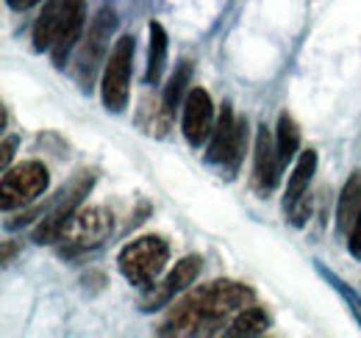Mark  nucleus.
<instances>
[{
	"mask_svg": "<svg viewBox=\"0 0 361 338\" xmlns=\"http://www.w3.org/2000/svg\"><path fill=\"white\" fill-rule=\"evenodd\" d=\"M200 269H203V258H200V255H186V258H180L178 263L173 266V272L161 280V286H156L153 294L145 299L142 308H145V311H156V308L167 305V299H173L178 292L189 289V286L197 280Z\"/></svg>",
	"mask_w": 361,
	"mask_h": 338,
	"instance_id": "obj_11",
	"label": "nucleus"
},
{
	"mask_svg": "<svg viewBox=\"0 0 361 338\" xmlns=\"http://www.w3.org/2000/svg\"><path fill=\"white\" fill-rule=\"evenodd\" d=\"M117 28V17L111 8H100V14L94 17L87 39L81 42V56H78V84L84 89H90L94 75H97V67L103 61V53L109 47V39Z\"/></svg>",
	"mask_w": 361,
	"mask_h": 338,
	"instance_id": "obj_6",
	"label": "nucleus"
},
{
	"mask_svg": "<svg viewBox=\"0 0 361 338\" xmlns=\"http://www.w3.org/2000/svg\"><path fill=\"white\" fill-rule=\"evenodd\" d=\"M275 147H278V158H281V167H286L298 147H300V133H298V125L289 114H278V125H275Z\"/></svg>",
	"mask_w": 361,
	"mask_h": 338,
	"instance_id": "obj_18",
	"label": "nucleus"
},
{
	"mask_svg": "<svg viewBox=\"0 0 361 338\" xmlns=\"http://www.w3.org/2000/svg\"><path fill=\"white\" fill-rule=\"evenodd\" d=\"M267 327H270V316H267L259 305H247V308H242V311L231 319L226 336H239V338L262 336Z\"/></svg>",
	"mask_w": 361,
	"mask_h": 338,
	"instance_id": "obj_15",
	"label": "nucleus"
},
{
	"mask_svg": "<svg viewBox=\"0 0 361 338\" xmlns=\"http://www.w3.org/2000/svg\"><path fill=\"white\" fill-rule=\"evenodd\" d=\"M11 8H17V11H25V8H31V6H37L39 0H6Z\"/></svg>",
	"mask_w": 361,
	"mask_h": 338,
	"instance_id": "obj_23",
	"label": "nucleus"
},
{
	"mask_svg": "<svg viewBox=\"0 0 361 338\" xmlns=\"http://www.w3.org/2000/svg\"><path fill=\"white\" fill-rule=\"evenodd\" d=\"M84 20H87V0H64L61 3L56 39L50 44V56H53L56 67H61L67 61V56L73 53V47L78 44L81 31H84Z\"/></svg>",
	"mask_w": 361,
	"mask_h": 338,
	"instance_id": "obj_9",
	"label": "nucleus"
},
{
	"mask_svg": "<svg viewBox=\"0 0 361 338\" xmlns=\"http://www.w3.org/2000/svg\"><path fill=\"white\" fill-rule=\"evenodd\" d=\"M350 253L361 258V211L356 216V225H353V230H350Z\"/></svg>",
	"mask_w": 361,
	"mask_h": 338,
	"instance_id": "obj_21",
	"label": "nucleus"
},
{
	"mask_svg": "<svg viewBox=\"0 0 361 338\" xmlns=\"http://www.w3.org/2000/svg\"><path fill=\"white\" fill-rule=\"evenodd\" d=\"M281 158H278V147L275 139L267 127H259L256 136V150H253V175H256V189L262 192V197H267L275 192L278 177H281Z\"/></svg>",
	"mask_w": 361,
	"mask_h": 338,
	"instance_id": "obj_12",
	"label": "nucleus"
},
{
	"mask_svg": "<svg viewBox=\"0 0 361 338\" xmlns=\"http://www.w3.org/2000/svg\"><path fill=\"white\" fill-rule=\"evenodd\" d=\"M314 172H317V153L314 150H303V156L298 158L295 172H292V177H289V186H286V197H283L286 208L295 206V203L306 194V189H309V183H312V177H314Z\"/></svg>",
	"mask_w": 361,
	"mask_h": 338,
	"instance_id": "obj_14",
	"label": "nucleus"
},
{
	"mask_svg": "<svg viewBox=\"0 0 361 338\" xmlns=\"http://www.w3.org/2000/svg\"><path fill=\"white\" fill-rule=\"evenodd\" d=\"M50 183V172L42 161L31 158L23 161L17 167L3 169V197H0V208L3 211H14L23 208L28 203H34L37 197H42Z\"/></svg>",
	"mask_w": 361,
	"mask_h": 338,
	"instance_id": "obj_3",
	"label": "nucleus"
},
{
	"mask_svg": "<svg viewBox=\"0 0 361 338\" xmlns=\"http://www.w3.org/2000/svg\"><path fill=\"white\" fill-rule=\"evenodd\" d=\"M286 211H289V216H292V225H295V227H303L306 219H309V211H312V200L303 194V197H300L295 206H289Z\"/></svg>",
	"mask_w": 361,
	"mask_h": 338,
	"instance_id": "obj_20",
	"label": "nucleus"
},
{
	"mask_svg": "<svg viewBox=\"0 0 361 338\" xmlns=\"http://www.w3.org/2000/svg\"><path fill=\"white\" fill-rule=\"evenodd\" d=\"M92 183H94V175H87L84 180L78 177V180L64 192V200H59V206H56V208H53V211L47 213L45 219L34 227V242H39V244L59 242V236L64 233L67 222L78 213V206H81V200L87 197V192L92 189Z\"/></svg>",
	"mask_w": 361,
	"mask_h": 338,
	"instance_id": "obj_8",
	"label": "nucleus"
},
{
	"mask_svg": "<svg viewBox=\"0 0 361 338\" xmlns=\"http://www.w3.org/2000/svg\"><path fill=\"white\" fill-rule=\"evenodd\" d=\"M111 233V216L103 208H84L78 211L64 227V233L59 236V250L61 255L73 258L78 253L94 250L97 244H103Z\"/></svg>",
	"mask_w": 361,
	"mask_h": 338,
	"instance_id": "obj_5",
	"label": "nucleus"
},
{
	"mask_svg": "<svg viewBox=\"0 0 361 338\" xmlns=\"http://www.w3.org/2000/svg\"><path fill=\"white\" fill-rule=\"evenodd\" d=\"M14 147H17V139L6 136V139H3V158H0V167H3V169H8V161H11V153H14Z\"/></svg>",
	"mask_w": 361,
	"mask_h": 338,
	"instance_id": "obj_22",
	"label": "nucleus"
},
{
	"mask_svg": "<svg viewBox=\"0 0 361 338\" xmlns=\"http://www.w3.org/2000/svg\"><path fill=\"white\" fill-rule=\"evenodd\" d=\"M189 75H192L189 61H180L178 70H176V75L170 78L167 92H164V106H161V120H164V123H170V120H173V114H176L178 103H180V100H186V94H189V92H186Z\"/></svg>",
	"mask_w": 361,
	"mask_h": 338,
	"instance_id": "obj_19",
	"label": "nucleus"
},
{
	"mask_svg": "<svg viewBox=\"0 0 361 338\" xmlns=\"http://www.w3.org/2000/svg\"><path fill=\"white\" fill-rule=\"evenodd\" d=\"M256 302V292L236 280H214L192 289L170 305L159 325V336H217L231 319Z\"/></svg>",
	"mask_w": 361,
	"mask_h": 338,
	"instance_id": "obj_1",
	"label": "nucleus"
},
{
	"mask_svg": "<svg viewBox=\"0 0 361 338\" xmlns=\"http://www.w3.org/2000/svg\"><path fill=\"white\" fill-rule=\"evenodd\" d=\"M167 61V34L159 23H150V56H147V70H145V84H159Z\"/></svg>",
	"mask_w": 361,
	"mask_h": 338,
	"instance_id": "obj_16",
	"label": "nucleus"
},
{
	"mask_svg": "<svg viewBox=\"0 0 361 338\" xmlns=\"http://www.w3.org/2000/svg\"><path fill=\"white\" fill-rule=\"evenodd\" d=\"M212 120H214V106L206 89H189L183 100V139L192 147H200L206 136L212 133Z\"/></svg>",
	"mask_w": 361,
	"mask_h": 338,
	"instance_id": "obj_10",
	"label": "nucleus"
},
{
	"mask_svg": "<svg viewBox=\"0 0 361 338\" xmlns=\"http://www.w3.org/2000/svg\"><path fill=\"white\" fill-rule=\"evenodd\" d=\"M359 211H361V172H353L350 180L345 183L342 194H339V203H336V225H339V233L353 230Z\"/></svg>",
	"mask_w": 361,
	"mask_h": 338,
	"instance_id": "obj_13",
	"label": "nucleus"
},
{
	"mask_svg": "<svg viewBox=\"0 0 361 338\" xmlns=\"http://www.w3.org/2000/svg\"><path fill=\"white\" fill-rule=\"evenodd\" d=\"M61 3H64V0H50L45 8H42L37 25H34V50H37V53L47 50V47L53 44V39H56L59 17H61Z\"/></svg>",
	"mask_w": 361,
	"mask_h": 338,
	"instance_id": "obj_17",
	"label": "nucleus"
},
{
	"mask_svg": "<svg viewBox=\"0 0 361 338\" xmlns=\"http://www.w3.org/2000/svg\"><path fill=\"white\" fill-rule=\"evenodd\" d=\"M170 261V244L161 236H142L120 250V272L139 289H153Z\"/></svg>",
	"mask_w": 361,
	"mask_h": 338,
	"instance_id": "obj_2",
	"label": "nucleus"
},
{
	"mask_svg": "<svg viewBox=\"0 0 361 338\" xmlns=\"http://www.w3.org/2000/svg\"><path fill=\"white\" fill-rule=\"evenodd\" d=\"M134 37H120L103 73L100 84V100L109 111L120 114L128 106V92H131V64H134Z\"/></svg>",
	"mask_w": 361,
	"mask_h": 338,
	"instance_id": "obj_4",
	"label": "nucleus"
},
{
	"mask_svg": "<svg viewBox=\"0 0 361 338\" xmlns=\"http://www.w3.org/2000/svg\"><path fill=\"white\" fill-rule=\"evenodd\" d=\"M242 147H245V123L233 120L231 103H223L220 108V120L214 125V136L209 142V153L206 161L212 164H226L228 169L239 167L242 161Z\"/></svg>",
	"mask_w": 361,
	"mask_h": 338,
	"instance_id": "obj_7",
	"label": "nucleus"
}]
</instances>
